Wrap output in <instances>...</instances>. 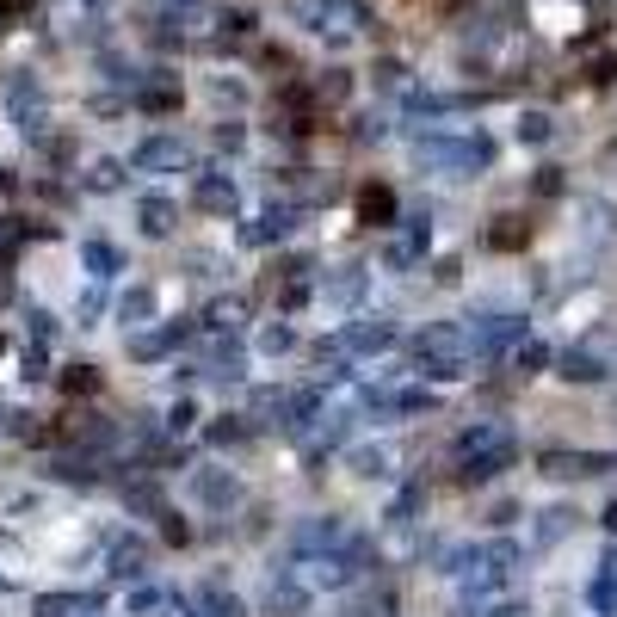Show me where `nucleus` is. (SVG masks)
I'll return each instance as SVG.
<instances>
[{"label": "nucleus", "instance_id": "f257e3e1", "mask_svg": "<svg viewBox=\"0 0 617 617\" xmlns=\"http://www.w3.org/2000/svg\"><path fill=\"white\" fill-rule=\"evenodd\" d=\"M414 161L439 167V173H488L494 167V136L488 130H463V136L426 130V136H414Z\"/></svg>", "mask_w": 617, "mask_h": 617}, {"label": "nucleus", "instance_id": "f03ea898", "mask_svg": "<svg viewBox=\"0 0 617 617\" xmlns=\"http://www.w3.org/2000/svg\"><path fill=\"white\" fill-rule=\"evenodd\" d=\"M469 328H457V321H426V328L414 334V365H420V377H439V383H451V377H463L469 371Z\"/></svg>", "mask_w": 617, "mask_h": 617}, {"label": "nucleus", "instance_id": "7ed1b4c3", "mask_svg": "<svg viewBox=\"0 0 617 617\" xmlns=\"http://www.w3.org/2000/svg\"><path fill=\"white\" fill-rule=\"evenodd\" d=\"M537 469H543L550 482H593V476H611L617 457H611V451H543Z\"/></svg>", "mask_w": 617, "mask_h": 617}, {"label": "nucleus", "instance_id": "20e7f679", "mask_svg": "<svg viewBox=\"0 0 617 617\" xmlns=\"http://www.w3.org/2000/svg\"><path fill=\"white\" fill-rule=\"evenodd\" d=\"M297 223H303V204H297V198H272V204L241 229V241H247V247H272V241L297 235Z\"/></svg>", "mask_w": 617, "mask_h": 617}, {"label": "nucleus", "instance_id": "39448f33", "mask_svg": "<svg viewBox=\"0 0 617 617\" xmlns=\"http://www.w3.org/2000/svg\"><path fill=\"white\" fill-rule=\"evenodd\" d=\"M395 340H402V328H395L389 315H358L352 328L340 334V352H346V358H377V352H389Z\"/></svg>", "mask_w": 617, "mask_h": 617}, {"label": "nucleus", "instance_id": "423d86ee", "mask_svg": "<svg viewBox=\"0 0 617 617\" xmlns=\"http://www.w3.org/2000/svg\"><path fill=\"white\" fill-rule=\"evenodd\" d=\"M346 537L352 531H346L340 513H315V519H303L297 531H290V550H297V556H334Z\"/></svg>", "mask_w": 617, "mask_h": 617}, {"label": "nucleus", "instance_id": "0eeeda50", "mask_svg": "<svg viewBox=\"0 0 617 617\" xmlns=\"http://www.w3.org/2000/svg\"><path fill=\"white\" fill-rule=\"evenodd\" d=\"M525 340V315H482L476 328H469V352L476 358H500Z\"/></svg>", "mask_w": 617, "mask_h": 617}, {"label": "nucleus", "instance_id": "6e6552de", "mask_svg": "<svg viewBox=\"0 0 617 617\" xmlns=\"http://www.w3.org/2000/svg\"><path fill=\"white\" fill-rule=\"evenodd\" d=\"M513 463H519V439H500V445H488V451H476V457H463V463H457V482H463V488L494 482V476H506Z\"/></svg>", "mask_w": 617, "mask_h": 617}, {"label": "nucleus", "instance_id": "1a4fd4ad", "mask_svg": "<svg viewBox=\"0 0 617 617\" xmlns=\"http://www.w3.org/2000/svg\"><path fill=\"white\" fill-rule=\"evenodd\" d=\"M426 247H432V223H426V216H408V229L395 235V241H383V266L389 272H408V266L426 260Z\"/></svg>", "mask_w": 617, "mask_h": 617}, {"label": "nucleus", "instance_id": "9d476101", "mask_svg": "<svg viewBox=\"0 0 617 617\" xmlns=\"http://www.w3.org/2000/svg\"><path fill=\"white\" fill-rule=\"evenodd\" d=\"M192 204H198V210H210V216H235L241 192H235V179H229L223 167H210V173H198V186H192Z\"/></svg>", "mask_w": 617, "mask_h": 617}, {"label": "nucleus", "instance_id": "9b49d317", "mask_svg": "<svg viewBox=\"0 0 617 617\" xmlns=\"http://www.w3.org/2000/svg\"><path fill=\"white\" fill-rule=\"evenodd\" d=\"M192 500L210 506V513H229V506L241 500V482L229 476V469H198V476H192Z\"/></svg>", "mask_w": 617, "mask_h": 617}, {"label": "nucleus", "instance_id": "f8f14e48", "mask_svg": "<svg viewBox=\"0 0 617 617\" xmlns=\"http://www.w3.org/2000/svg\"><path fill=\"white\" fill-rule=\"evenodd\" d=\"M500 439H513V432H506L500 420H469L457 439H451V457L463 463V457H476V451H488V445H500Z\"/></svg>", "mask_w": 617, "mask_h": 617}, {"label": "nucleus", "instance_id": "ddd939ff", "mask_svg": "<svg viewBox=\"0 0 617 617\" xmlns=\"http://www.w3.org/2000/svg\"><path fill=\"white\" fill-rule=\"evenodd\" d=\"M519 574V543L513 537H500L482 550V587H506V580Z\"/></svg>", "mask_w": 617, "mask_h": 617}, {"label": "nucleus", "instance_id": "4468645a", "mask_svg": "<svg viewBox=\"0 0 617 617\" xmlns=\"http://www.w3.org/2000/svg\"><path fill=\"white\" fill-rule=\"evenodd\" d=\"M556 365H562V383H605L611 377V365H605L599 352H587V346H568Z\"/></svg>", "mask_w": 617, "mask_h": 617}, {"label": "nucleus", "instance_id": "2eb2a0df", "mask_svg": "<svg viewBox=\"0 0 617 617\" xmlns=\"http://www.w3.org/2000/svg\"><path fill=\"white\" fill-rule=\"evenodd\" d=\"M574 525H580V513H574V506H543V513H537V525H531V543H537V550H550V543H562Z\"/></svg>", "mask_w": 617, "mask_h": 617}, {"label": "nucleus", "instance_id": "dca6fc26", "mask_svg": "<svg viewBox=\"0 0 617 617\" xmlns=\"http://www.w3.org/2000/svg\"><path fill=\"white\" fill-rule=\"evenodd\" d=\"M358 223L389 229V223H395V192H389V186H358Z\"/></svg>", "mask_w": 617, "mask_h": 617}, {"label": "nucleus", "instance_id": "f3484780", "mask_svg": "<svg viewBox=\"0 0 617 617\" xmlns=\"http://www.w3.org/2000/svg\"><path fill=\"white\" fill-rule=\"evenodd\" d=\"M321 414V389H284V432H309Z\"/></svg>", "mask_w": 617, "mask_h": 617}, {"label": "nucleus", "instance_id": "a211bd4d", "mask_svg": "<svg viewBox=\"0 0 617 617\" xmlns=\"http://www.w3.org/2000/svg\"><path fill=\"white\" fill-rule=\"evenodd\" d=\"M192 611H198V617H247V605H241L229 587H216V580L192 593Z\"/></svg>", "mask_w": 617, "mask_h": 617}, {"label": "nucleus", "instance_id": "6ab92c4d", "mask_svg": "<svg viewBox=\"0 0 617 617\" xmlns=\"http://www.w3.org/2000/svg\"><path fill=\"white\" fill-rule=\"evenodd\" d=\"M130 161L136 167H179V161H186V142H179V136H149Z\"/></svg>", "mask_w": 617, "mask_h": 617}, {"label": "nucleus", "instance_id": "aec40b11", "mask_svg": "<svg viewBox=\"0 0 617 617\" xmlns=\"http://www.w3.org/2000/svg\"><path fill=\"white\" fill-rule=\"evenodd\" d=\"M321 297H328L334 309H352L358 297H365V266H346V272H334L328 284H321Z\"/></svg>", "mask_w": 617, "mask_h": 617}, {"label": "nucleus", "instance_id": "412c9836", "mask_svg": "<svg viewBox=\"0 0 617 617\" xmlns=\"http://www.w3.org/2000/svg\"><path fill=\"white\" fill-rule=\"evenodd\" d=\"M204 439H210L216 451H229V445H247V439H253V420H247V414H216Z\"/></svg>", "mask_w": 617, "mask_h": 617}, {"label": "nucleus", "instance_id": "4be33fe9", "mask_svg": "<svg viewBox=\"0 0 617 617\" xmlns=\"http://www.w3.org/2000/svg\"><path fill=\"white\" fill-rule=\"evenodd\" d=\"M136 216H142V235L161 241V235H173V223H179V204H173V198H142Z\"/></svg>", "mask_w": 617, "mask_h": 617}, {"label": "nucleus", "instance_id": "5701e85b", "mask_svg": "<svg viewBox=\"0 0 617 617\" xmlns=\"http://www.w3.org/2000/svg\"><path fill=\"white\" fill-rule=\"evenodd\" d=\"M241 321H247V297H216V303L204 309V328H210V334H235Z\"/></svg>", "mask_w": 617, "mask_h": 617}, {"label": "nucleus", "instance_id": "b1692460", "mask_svg": "<svg viewBox=\"0 0 617 617\" xmlns=\"http://www.w3.org/2000/svg\"><path fill=\"white\" fill-rule=\"evenodd\" d=\"M389 463H395V457H389L383 445H358V451L346 457V469H352L358 482H383V476H389Z\"/></svg>", "mask_w": 617, "mask_h": 617}, {"label": "nucleus", "instance_id": "393cba45", "mask_svg": "<svg viewBox=\"0 0 617 617\" xmlns=\"http://www.w3.org/2000/svg\"><path fill=\"white\" fill-rule=\"evenodd\" d=\"M525 241H531L525 216H494V229H488V247H494V253H513V247H525Z\"/></svg>", "mask_w": 617, "mask_h": 617}, {"label": "nucleus", "instance_id": "a878e982", "mask_svg": "<svg viewBox=\"0 0 617 617\" xmlns=\"http://www.w3.org/2000/svg\"><path fill=\"white\" fill-rule=\"evenodd\" d=\"M179 340H186V321H167L161 334H142V340H136L130 352H136V358H161V352H173Z\"/></svg>", "mask_w": 617, "mask_h": 617}, {"label": "nucleus", "instance_id": "bb28decb", "mask_svg": "<svg viewBox=\"0 0 617 617\" xmlns=\"http://www.w3.org/2000/svg\"><path fill=\"white\" fill-rule=\"evenodd\" d=\"M260 352H266V358H284V352H297V328H290L284 315H278V321H266V328H260Z\"/></svg>", "mask_w": 617, "mask_h": 617}, {"label": "nucleus", "instance_id": "cd10ccee", "mask_svg": "<svg viewBox=\"0 0 617 617\" xmlns=\"http://www.w3.org/2000/svg\"><path fill=\"white\" fill-rule=\"evenodd\" d=\"M352 93V75H346V68H321V75H315V105H340Z\"/></svg>", "mask_w": 617, "mask_h": 617}, {"label": "nucleus", "instance_id": "c85d7f7f", "mask_svg": "<svg viewBox=\"0 0 617 617\" xmlns=\"http://www.w3.org/2000/svg\"><path fill=\"white\" fill-rule=\"evenodd\" d=\"M543 365H550V346L543 340H519L513 346V377H537Z\"/></svg>", "mask_w": 617, "mask_h": 617}, {"label": "nucleus", "instance_id": "c756f323", "mask_svg": "<svg viewBox=\"0 0 617 617\" xmlns=\"http://www.w3.org/2000/svg\"><path fill=\"white\" fill-rule=\"evenodd\" d=\"M513 136H519V142H531V149H543V142L556 136V124H550V112H519Z\"/></svg>", "mask_w": 617, "mask_h": 617}, {"label": "nucleus", "instance_id": "7c9ffc66", "mask_svg": "<svg viewBox=\"0 0 617 617\" xmlns=\"http://www.w3.org/2000/svg\"><path fill=\"white\" fill-rule=\"evenodd\" d=\"M241 371H247V358H241V346H235V340L210 352V377H223V383H241Z\"/></svg>", "mask_w": 617, "mask_h": 617}, {"label": "nucleus", "instance_id": "2f4dec72", "mask_svg": "<svg viewBox=\"0 0 617 617\" xmlns=\"http://www.w3.org/2000/svg\"><path fill=\"white\" fill-rule=\"evenodd\" d=\"M420 506H426V482H408L402 494H395V500H389V519H395V525H408V519L420 513Z\"/></svg>", "mask_w": 617, "mask_h": 617}, {"label": "nucleus", "instance_id": "473e14b6", "mask_svg": "<svg viewBox=\"0 0 617 617\" xmlns=\"http://www.w3.org/2000/svg\"><path fill=\"white\" fill-rule=\"evenodd\" d=\"M309 278H284V290H278V315H297V309H309Z\"/></svg>", "mask_w": 617, "mask_h": 617}, {"label": "nucleus", "instance_id": "72a5a7b5", "mask_svg": "<svg viewBox=\"0 0 617 617\" xmlns=\"http://www.w3.org/2000/svg\"><path fill=\"white\" fill-rule=\"evenodd\" d=\"M358 611H365V617H395V611H402V599H395V587H371L365 599H358Z\"/></svg>", "mask_w": 617, "mask_h": 617}, {"label": "nucleus", "instance_id": "f704fd0d", "mask_svg": "<svg viewBox=\"0 0 617 617\" xmlns=\"http://www.w3.org/2000/svg\"><path fill=\"white\" fill-rule=\"evenodd\" d=\"M587 605H593V611H605V617L617 611V574H611V568H605V574L593 580V587H587Z\"/></svg>", "mask_w": 617, "mask_h": 617}, {"label": "nucleus", "instance_id": "c9c22d12", "mask_svg": "<svg viewBox=\"0 0 617 617\" xmlns=\"http://www.w3.org/2000/svg\"><path fill=\"white\" fill-rule=\"evenodd\" d=\"M149 315H155V290H149V284H136L130 297H124V321H149Z\"/></svg>", "mask_w": 617, "mask_h": 617}, {"label": "nucleus", "instance_id": "e433bc0d", "mask_svg": "<svg viewBox=\"0 0 617 617\" xmlns=\"http://www.w3.org/2000/svg\"><path fill=\"white\" fill-rule=\"evenodd\" d=\"M173 105H179V87H173V81H161V87L142 93V112H173Z\"/></svg>", "mask_w": 617, "mask_h": 617}, {"label": "nucleus", "instance_id": "4c0bfd02", "mask_svg": "<svg viewBox=\"0 0 617 617\" xmlns=\"http://www.w3.org/2000/svg\"><path fill=\"white\" fill-rule=\"evenodd\" d=\"M371 75H377V87H383V93H402V87H408V68H402V62H377Z\"/></svg>", "mask_w": 617, "mask_h": 617}, {"label": "nucleus", "instance_id": "58836bf2", "mask_svg": "<svg viewBox=\"0 0 617 617\" xmlns=\"http://www.w3.org/2000/svg\"><path fill=\"white\" fill-rule=\"evenodd\" d=\"M562 186H568L562 167H537V179H531V192H537V198H562Z\"/></svg>", "mask_w": 617, "mask_h": 617}, {"label": "nucleus", "instance_id": "ea45409f", "mask_svg": "<svg viewBox=\"0 0 617 617\" xmlns=\"http://www.w3.org/2000/svg\"><path fill=\"white\" fill-rule=\"evenodd\" d=\"M87 266H93L99 278H112V272H118V247H105V241H93V247H87Z\"/></svg>", "mask_w": 617, "mask_h": 617}, {"label": "nucleus", "instance_id": "a19ab883", "mask_svg": "<svg viewBox=\"0 0 617 617\" xmlns=\"http://www.w3.org/2000/svg\"><path fill=\"white\" fill-rule=\"evenodd\" d=\"M142 562H149V550H142V543H124V550L112 556V568H118V574H142Z\"/></svg>", "mask_w": 617, "mask_h": 617}, {"label": "nucleus", "instance_id": "79ce46f5", "mask_svg": "<svg viewBox=\"0 0 617 617\" xmlns=\"http://www.w3.org/2000/svg\"><path fill=\"white\" fill-rule=\"evenodd\" d=\"M62 383L75 389V395H93V389H99V371H93V365H68V377H62Z\"/></svg>", "mask_w": 617, "mask_h": 617}, {"label": "nucleus", "instance_id": "37998d69", "mask_svg": "<svg viewBox=\"0 0 617 617\" xmlns=\"http://www.w3.org/2000/svg\"><path fill=\"white\" fill-rule=\"evenodd\" d=\"M241 142H247V130H241L235 118H223V124H216V149H229V155H235Z\"/></svg>", "mask_w": 617, "mask_h": 617}, {"label": "nucleus", "instance_id": "c03bdc74", "mask_svg": "<svg viewBox=\"0 0 617 617\" xmlns=\"http://www.w3.org/2000/svg\"><path fill=\"white\" fill-rule=\"evenodd\" d=\"M192 420H198V408H192V402H173V414H167V426H173V432H186Z\"/></svg>", "mask_w": 617, "mask_h": 617}, {"label": "nucleus", "instance_id": "a18cd8bd", "mask_svg": "<svg viewBox=\"0 0 617 617\" xmlns=\"http://www.w3.org/2000/svg\"><path fill=\"white\" fill-rule=\"evenodd\" d=\"M93 186L112 192V186H118V161H99V167H93Z\"/></svg>", "mask_w": 617, "mask_h": 617}, {"label": "nucleus", "instance_id": "49530a36", "mask_svg": "<svg viewBox=\"0 0 617 617\" xmlns=\"http://www.w3.org/2000/svg\"><path fill=\"white\" fill-rule=\"evenodd\" d=\"M494 617H531V599H500Z\"/></svg>", "mask_w": 617, "mask_h": 617}, {"label": "nucleus", "instance_id": "de8ad7c7", "mask_svg": "<svg viewBox=\"0 0 617 617\" xmlns=\"http://www.w3.org/2000/svg\"><path fill=\"white\" fill-rule=\"evenodd\" d=\"M593 81H617V56H599V62H593Z\"/></svg>", "mask_w": 617, "mask_h": 617}, {"label": "nucleus", "instance_id": "09e8293b", "mask_svg": "<svg viewBox=\"0 0 617 617\" xmlns=\"http://www.w3.org/2000/svg\"><path fill=\"white\" fill-rule=\"evenodd\" d=\"M599 525H605V531H617V500H611V506H605V513H599Z\"/></svg>", "mask_w": 617, "mask_h": 617}, {"label": "nucleus", "instance_id": "8fccbe9b", "mask_svg": "<svg viewBox=\"0 0 617 617\" xmlns=\"http://www.w3.org/2000/svg\"><path fill=\"white\" fill-rule=\"evenodd\" d=\"M611 155H617V142H611Z\"/></svg>", "mask_w": 617, "mask_h": 617}, {"label": "nucleus", "instance_id": "3c124183", "mask_svg": "<svg viewBox=\"0 0 617 617\" xmlns=\"http://www.w3.org/2000/svg\"><path fill=\"white\" fill-rule=\"evenodd\" d=\"M457 617H469V611H457Z\"/></svg>", "mask_w": 617, "mask_h": 617}]
</instances>
